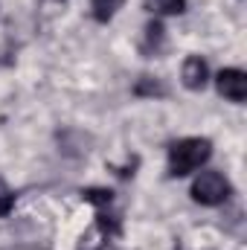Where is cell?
<instances>
[{"mask_svg": "<svg viewBox=\"0 0 247 250\" xmlns=\"http://www.w3.org/2000/svg\"><path fill=\"white\" fill-rule=\"evenodd\" d=\"M206 157H209V140H201V137L181 140L169 148V172L175 178H184L195 172L201 163H206Z\"/></svg>", "mask_w": 247, "mask_h": 250, "instance_id": "6da1fadb", "label": "cell"}, {"mask_svg": "<svg viewBox=\"0 0 247 250\" xmlns=\"http://www.w3.org/2000/svg\"><path fill=\"white\" fill-rule=\"evenodd\" d=\"M123 6V0H93V18L96 21H111L117 15V9Z\"/></svg>", "mask_w": 247, "mask_h": 250, "instance_id": "52a82bcc", "label": "cell"}, {"mask_svg": "<svg viewBox=\"0 0 247 250\" xmlns=\"http://www.w3.org/2000/svg\"><path fill=\"white\" fill-rule=\"evenodd\" d=\"M145 6L157 15H181L186 9V0H145Z\"/></svg>", "mask_w": 247, "mask_h": 250, "instance_id": "8992f818", "label": "cell"}, {"mask_svg": "<svg viewBox=\"0 0 247 250\" xmlns=\"http://www.w3.org/2000/svg\"><path fill=\"white\" fill-rule=\"evenodd\" d=\"M230 195V184L221 172H204L195 184H192V198L204 207H215V204H224Z\"/></svg>", "mask_w": 247, "mask_h": 250, "instance_id": "7a4b0ae2", "label": "cell"}, {"mask_svg": "<svg viewBox=\"0 0 247 250\" xmlns=\"http://www.w3.org/2000/svg\"><path fill=\"white\" fill-rule=\"evenodd\" d=\"M134 90H137L140 96H166V84L157 82V79H151V76H143Z\"/></svg>", "mask_w": 247, "mask_h": 250, "instance_id": "ba28073f", "label": "cell"}, {"mask_svg": "<svg viewBox=\"0 0 247 250\" xmlns=\"http://www.w3.org/2000/svg\"><path fill=\"white\" fill-rule=\"evenodd\" d=\"M206 76H209V70H206V62L204 59L192 56V59L184 62V84L189 90H201L206 84Z\"/></svg>", "mask_w": 247, "mask_h": 250, "instance_id": "277c9868", "label": "cell"}, {"mask_svg": "<svg viewBox=\"0 0 247 250\" xmlns=\"http://www.w3.org/2000/svg\"><path fill=\"white\" fill-rule=\"evenodd\" d=\"M12 207H15V192L0 181V218H3V215H9V212H12Z\"/></svg>", "mask_w": 247, "mask_h": 250, "instance_id": "9c48e42d", "label": "cell"}, {"mask_svg": "<svg viewBox=\"0 0 247 250\" xmlns=\"http://www.w3.org/2000/svg\"><path fill=\"white\" fill-rule=\"evenodd\" d=\"M218 93L233 99V102H245L247 96V76L242 70H221L218 73Z\"/></svg>", "mask_w": 247, "mask_h": 250, "instance_id": "3957f363", "label": "cell"}, {"mask_svg": "<svg viewBox=\"0 0 247 250\" xmlns=\"http://www.w3.org/2000/svg\"><path fill=\"white\" fill-rule=\"evenodd\" d=\"M84 198H87L90 204H96V207H108V204H111V189H87Z\"/></svg>", "mask_w": 247, "mask_h": 250, "instance_id": "30bf717a", "label": "cell"}, {"mask_svg": "<svg viewBox=\"0 0 247 250\" xmlns=\"http://www.w3.org/2000/svg\"><path fill=\"white\" fill-rule=\"evenodd\" d=\"M163 23H157V21H151L148 26H145V35H143V50L145 53H157L160 47H163Z\"/></svg>", "mask_w": 247, "mask_h": 250, "instance_id": "5b68a950", "label": "cell"}]
</instances>
